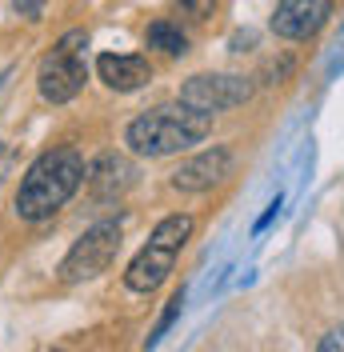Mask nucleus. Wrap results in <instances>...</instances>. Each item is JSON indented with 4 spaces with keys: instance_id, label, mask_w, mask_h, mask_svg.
Instances as JSON below:
<instances>
[{
    "instance_id": "14",
    "label": "nucleus",
    "mask_w": 344,
    "mask_h": 352,
    "mask_svg": "<svg viewBox=\"0 0 344 352\" xmlns=\"http://www.w3.org/2000/svg\"><path fill=\"white\" fill-rule=\"evenodd\" d=\"M321 352H344V329L328 332V336L321 340Z\"/></svg>"
},
{
    "instance_id": "6",
    "label": "nucleus",
    "mask_w": 344,
    "mask_h": 352,
    "mask_svg": "<svg viewBox=\"0 0 344 352\" xmlns=\"http://www.w3.org/2000/svg\"><path fill=\"white\" fill-rule=\"evenodd\" d=\"M248 96H252V85L244 76H213V72H200V76H193L189 85L180 88V100L200 109V112L237 109Z\"/></svg>"
},
{
    "instance_id": "7",
    "label": "nucleus",
    "mask_w": 344,
    "mask_h": 352,
    "mask_svg": "<svg viewBox=\"0 0 344 352\" xmlns=\"http://www.w3.org/2000/svg\"><path fill=\"white\" fill-rule=\"evenodd\" d=\"M332 16V0H280L272 12V32L284 41H308Z\"/></svg>"
},
{
    "instance_id": "12",
    "label": "nucleus",
    "mask_w": 344,
    "mask_h": 352,
    "mask_svg": "<svg viewBox=\"0 0 344 352\" xmlns=\"http://www.w3.org/2000/svg\"><path fill=\"white\" fill-rule=\"evenodd\" d=\"M216 12V0H176V16L184 21H208Z\"/></svg>"
},
{
    "instance_id": "2",
    "label": "nucleus",
    "mask_w": 344,
    "mask_h": 352,
    "mask_svg": "<svg viewBox=\"0 0 344 352\" xmlns=\"http://www.w3.org/2000/svg\"><path fill=\"white\" fill-rule=\"evenodd\" d=\"M85 180V160L76 148H52L32 160V168L24 173L21 192H17V212L24 220H44L52 217Z\"/></svg>"
},
{
    "instance_id": "15",
    "label": "nucleus",
    "mask_w": 344,
    "mask_h": 352,
    "mask_svg": "<svg viewBox=\"0 0 344 352\" xmlns=\"http://www.w3.org/2000/svg\"><path fill=\"white\" fill-rule=\"evenodd\" d=\"M277 212H280V197L272 200V204H268V212H264V217H260V224H257V232H260V228H268V224H272V217H277Z\"/></svg>"
},
{
    "instance_id": "10",
    "label": "nucleus",
    "mask_w": 344,
    "mask_h": 352,
    "mask_svg": "<svg viewBox=\"0 0 344 352\" xmlns=\"http://www.w3.org/2000/svg\"><path fill=\"white\" fill-rule=\"evenodd\" d=\"M132 180H136V168H132L125 156H100L92 164V173H88V184H92V192L100 200H116Z\"/></svg>"
},
{
    "instance_id": "4",
    "label": "nucleus",
    "mask_w": 344,
    "mask_h": 352,
    "mask_svg": "<svg viewBox=\"0 0 344 352\" xmlns=\"http://www.w3.org/2000/svg\"><path fill=\"white\" fill-rule=\"evenodd\" d=\"M88 44L85 32H68L56 41V48L41 60V72H36V88L48 104H68L88 80V68H85V56L80 48Z\"/></svg>"
},
{
    "instance_id": "11",
    "label": "nucleus",
    "mask_w": 344,
    "mask_h": 352,
    "mask_svg": "<svg viewBox=\"0 0 344 352\" xmlns=\"http://www.w3.org/2000/svg\"><path fill=\"white\" fill-rule=\"evenodd\" d=\"M149 48H160L169 56H184L189 52V36L180 32V24L156 21V24H149Z\"/></svg>"
},
{
    "instance_id": "8",
    "label": "nucleus",
    "mask_w": 344,
    "mask_h": 352,
    "mask_svg": "<svg viewBox=\"0 0 344 352\" xmlns=\"http://www.w3.org/2000/svg\"><path fill=\"white\" fill-rule=\"evenodd\" d=\"M233 153L228 148H208V153L184 160L176 173H172V188L176 192H204V188H216L220 180L233 176Z\"/></svg>"
},
{
    "instance_id": "3",
    "label": "nucleus",
    "mask_w": 344,
    "mask_h": 352,
    "mask_svg": "<svg viewBox=\"0 0 344 352\" xmlns=\"http://www.w3.org/2000/svg\"><path fill=\"white\" fill-rule=\"evenodd\" d=\"M189 236H193V217H189V212L164 217L152 228L149 244L132 256L129 272H125V285H129L132 292H152V288H160L169 280V272L176 268V256H180V248H184Z\"/></svg>"
},
{
    "instance_id": "9",
    "label": "nucleus",
    "mask_w": 344,
    "mask_h": 352,
    "mask_svg": "<svg viewBox=\"0 0 344 352\" xmlns=\"http://www.w3.org/2000/svg\"><path fill=\"white\" fill-rule=\"evenodd\" d=\"M96 72H100V80L108 88H116V92H136V88H144L152 80V65L144 56H100L96 60Z\"/></svg>"
},
{
    "instance_id": "1",
    "label": "nucleus",
    "mask_w": 344,
    "mask_h": 352,
    "mask_svg": "<svg viewBox=\"0 0 344 352\" xmlns=\"http://www.w3.org/2000/svg\"><path fill=\"white\" fill-rule=\"evenodd\" d=\"M213 129V112H200L193 104H160V109L136 116L125 132L132 153L140 156H172L193 148L196 140H204Z\"/></svg>"
},
{
    "instance_id": "5",
    "label": "nucleus",
    "mask_w": 344,
    "mask_h": 352,
    "mask_svg": "<svg viewBox=\"0 0 344 352\" xmlns=\"http://www.w3.org/2000/svg\"><path fill=\"white\" fill-rule=\"evenodd\" d=\"M116 252H120V224L116 220L92 224L85 236L68 248L65 264H61V280L65 285H80V280L100 276L108 264L116 261Z\"/></svg>"
},
{
    "instance_id": "13",
    "label": "nucleus",
    "mask_w": 344,
    "mask_h": 352,
    "mask_svg": "<svg viewBox=\"0 0 344 352\" xmlns=\"http://www.w3.org/2000/svg\"><path fill=\"white\" fill-rule=\"evenodd\" d=\"M180 305H184V292H176V296L169 300V308H164V316H160V324H156V332L149 336V344H156V340H160V336L169 332V324L176 320V316H180Z\"/></svg>"
}]
</instances>
